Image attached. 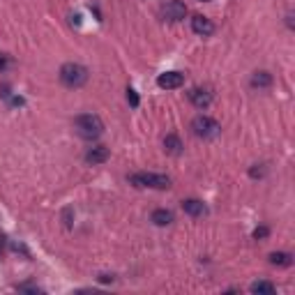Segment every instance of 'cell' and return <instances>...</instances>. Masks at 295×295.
<instances>
[{
	"instance_id": "1",
	"label": "cell",
	"mask_w": 295,
	"mask_h": 295,
	"mask_svg": "<svg viewBox=\"0 0 295 295\" xmlns=\"http://www.w3.org/2000/svg\"><path fill=\"white\" fill-rule=\"evenodd\" d=\"M74 129H76V134L81 138L95 141V138H99L101 134H104V122H101V118L95 113H83V115H76Z\"/></svg>"
},
{
	"instance_id": "2",
	"label": "cell",
	"mask_w": 295,
	"mask_h": 295,
	"mask_svg": "<svg viewBox=\"0 0 295 295\" xmlns=\"http://www.w3.org/2000/svg\"><path fill=\"white\" fill-rule=\"evenodd\" d=\"M60 81L67 88H81L88 81V69L78 62H65L60 67Z\"/></svg>"
},
{
	"instance_id": "3",
	"label": "cell",
	"mask_w": 295,
	"mask_h": 295,
	"mask_svg": "<svg viewBox=\"0 0 295 295\" xmlns=\"http://www.w3.org/2000/svg\"><path fill=\"white\" fill-rule=\"evenodd\" d=\"M129 182L136 187H152V189H168L171 178L161 173H134L129 175Z\"/></svg>"
},
{
	"instance_id": "4",
	"label": "cell",
	"mask_w": 295,
	"mask_h": 295,
	"mask_svg": "<svg viewBox=\"0 0 295 295\" xmlns=\"http://www.w3.org/2000/svg\"><path fill=\"white\" fill-rule=\"evenodd\" d=\"M219 129H221L219 122L215 118H210V115H196L192 120V132L198 138H215L219 134Z\"/></svg>"
},
{
	"instance_id": "5",
	"label": "cell",
	"mask_w": 295,
	"mask_h": 295,
	"mask_svg": "<svg viewBox=\"0 0 295 295\" xmlns=\"http://www.w3.org/2000/svg\"><path fill=\"white\" fill-rule=\"evenodd\" d=\"M161 14H164V18L178 23V21H182V18L187 16V5H184L182 0H168V3L161 7Z\"/></svg>"
},
{
	"instance_id": "6",
	"label": "cell",
	"mask_w": 295,
	"mask_h": 295,
	"mask_svg": "<svg viewBox=\"0 0 295 295\" xmlns=\"http://www.w3.org/2000/svg\"><path fill=\"white\" fill-rule=\"evenodd\" d=\"M182 83H184V74H180V72H166L157 78V86L164 88V90H175V88H180Z\"/></svg>"
},
{
	"instance_id": "7",
	"label": "cell",
	"mask_w": 295,
	"mask_h": 295,
	"mask_svg": "<svg viewBox=\"0 0 295 295\" xmlns=\"http://www.w3.org/2000/svg\"><path fill=\"white\" fill-rule=\"evenodd\" d=\"M189 101H192L196 109H207L212 104V92L205 90V88H194L189 92Z\"/></svg>"
},
{
	"instance_id": "8",
	"label": "cell",
	"mask_w": 295,
	"mask_h": 295,
	"mask_svg": "<svg viewBox=\"0 0 295 295\" xmlns=\"http://www.w3.org/2000/svg\"><path fill=\"white\" fill-rule=\"evenodd\" d=\"M192 30L196 32V35H201V37H207V35H212V32H215V23H212L207 16L196 14V16L192 18Z\"/></svg>"
},
{
	"instance_id": "9",
	"label": "cell",
	"mask_w": 295,
	"mask_h": 295,
	"mask_svg": "<svg viewBox=\"0 0 295 295\" xmlns=\"http://www.w3.org/2000/svg\"><path fill=\"white\" fill-rule=\"evenodd\" d=\"M182 210L187 212L189 217H203L207 212L205 203L198 201V198H187V201H182Z\"/></svg>"
},
{
	"instance_id": "10",
	"label": "cell",
	"mask_w": 295,
	"mask_h": 295,
	"mask_svg": "<svg viewBox=\"0 0 295 295\" xmlns=\"http://www.w3.org/2000/svg\"><path fill=\"white\" fill-rule=\"evenodd\" d=\"M106 159H109V148H104V145L92 148V150L86 155V161H88V164H92V166L104 164Z\"/></svg>"
},
{
	"instance_id": "11",
	"label": "cell",
	"mask_w": 295,
	"mask_h": 295,
	"mask_svg": "<svg viewBox=\"0 0 295 295\" xmlns=\"http://www.w3.org/2000/svg\"><path fill=\"white\" fill-rule=\"evenodd\" d=\"M150 219L155 226H168V224H173V212L166 210V207H159V210L152 212Z\"/></svg>"
},
{
	"instance_id": "12",
	"label": "cell",
	"mask_w": 295,
	"mask_h": 295,
	"mask_svg": "<svg viewBox=\"0 0 295 295\" xmlns=\"http://www.w3.org/2000/svg\"><path fill=\"white\" fill-rule=\"evenodd\" d=\"M251 88H258V90H263V88H270L272 86V74L270 72H254L251 76Z\"/></svg>"
},
{
	"instance_id": "13",
	"label": "cell",
	"mask_w": 295,
	"mask_h": 295,
	"mask_svg": "<svg viewBox=\"0 0 295 295\" xmlns=\"http://www.w3.org/2000/svg\"><path fill=\"white\" fill-rule=\"evenodd\" d=\"M270 263L277 267H288L290 263H293V256H290L288 251H275V254H270Z\"/></svg>"
},
{
	"instance_id": "14",
	"label": "cell",
	"mask_w": 295,
	"mask_h": 295,
	"mask_svg": "<svg viewBox=\"0 0 295 295\" xmlns=\"http://www.w3.org/2000/svg\"><path fill=\"white\" fill-rule=\"evenodd\" d=\"M164 148L171 155H180V152H182V141H180L175 134H168V136L164 138Z\"/></svg>"
},
{
	"instance_id": "15",
	"label": "cell",
	"mask_w": 295,
	"mask_h": 295,
	"mask_svg": "<svg viewBox=\"0 0 295 295\" xmlns=\"http://www.w3.org/2000/svg\"><path fill=\"white\" fill-rule=\"evenodd\" d=\"M251 293L272 295V293H275V284H270V281H254V284H251Z\"/></svg>"
},
{
	"instance_id": "16",
	"label": "cell",
	"mask_w": 295,
	"mask_h": 295,
	"mask_svg": "<svg viewBox=\"0 0 295 295\" xmlns=\"http://www.w3.org/2000/svg\"><path fill=\"white\" fill-rule=\"evenodd\" d=\"M267 235H270V228H267V226H258V228L254 230V238L256 240H263V238H267Z\"/></svg>"
},
{
	"instance_id": "17",
	"label": "cell",
	"mask_w": 295,
	"mask_h": 295,
	"mask_svg": "<svg viewBox=\"0 0 295 295\" xmlns=\"http://www.w3.org/2000/svg\"><path fill=\"white\" fill-rule=\"evenodd\" d=\"M249 175H251V178H263V175H265V166H254L251 171H249Z\"/></svg>"
},
{
	"instance_id": "18",
	"label": "cell",
	"mask_w": 295,
	"mask_h": 295,
	"mask_svg": "<svg viewBox=\"0 0 295 295\" xmlns=\"http://www.w3.org/2000/svg\"><path fill=\"white\" fill-rule=\"evenodd\" d=\"M127 101L132 106H138V95H136V90H132V88L127 90Z\"/></svg>"
},
{
	"instance_id": "19",
	"label": "cell",
	"mask_w": 295,
	"mask_h": 295,
	"mask_svg": "<svg viewBox=\"0 0 295 295\" xmlns=\"http://www.w3.org/2000/svg\"><path fill=\"white\" fill-rule=\"evenodd\" d=\"M5 67H7V55L0 53V69H5Z\"/></svg>"
},
{
	"instance_id": "20",
	"label": "cell",
	"mask_w": 295,
	"mask_h": 295,
	"mask_svg": "<svg viewBox=\"0 0 295 295\" xmlns=\"http://www.w3.org/2000/svg\"><path fill=\"white\" fill-rule=\"evenodd\" d=\"M5 242H7V240H5V235H0V254H3V249H5Z\"/></svg>"
},
{
	"instance_id": "21",
	"label": "cell",
	"mask_w": 295,
	"mask_h": 295,
	"mask_svg": "<svg viewBox=\"0 0 295 295\" xmlns=\"http://www.w3.org/2000/svg\"><path fill=\"white\" fill-rule=\"evenodd\" d=\"M286 23H288V28H293V14H288V16H286Z\"/></svg>"
},
{
	"instance_id": "22",
	"label": "cell",
	"mask_w": 295,
	"mask_h": 295,
	"mask_svg": "<svg viewBox=\"0 0 295 295\" xmlns=\"http://www.w3.org/2000/svg\"><path fill=\"white\" fill-rule=\"evenodd\" d=\"M99 281H113V277H109V275H101V277H99Z\"/></svg>"
},
{
	"instance_id": "23",
	"label": "cell",
	"mask_w": 295,
	"mask_h": 295,
	"mask_svg": "<svg viewBox=\"0 0 295 295\" xmlns=\"http://www.w3.org/2000/svg\"><path fill=\"white\" fill-rule=\"evenodd\" d=\"M201 3H207V0H201Z\"/></svg>"
}]
</instances>
